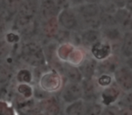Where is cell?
<instances>
[{"mask_svg": "<svg viewBox=\"0 0 132 115\" xmlns=\"http://www.w3.org/2000/svg\"><path fill=\"white\" fill-rule=\"evenodd\" d=\"M21 58L28 66L39 68L45 64V53L40 43L27 41L21 48Z\"/></svg>", "mask_w": 132, "mask_h": 115, "instance_id": "6da1fadb", "label": "cell"}, {"mask_svg": "<svg viewBox=\"0 0 132 115\" xmlns=\"http://www.w3.org/2000/svg\"><path fill=\"white\" fill-rule=\"evenodd\" d=\"M62 77L57 71H46L38 79V87L48 93H56L62 89Z\"/></svg>", "mask_w": 132, "mask_h": 115, "instance_id": "7a4b0ae2", "label": "cell"}, {"mask_svg": "<svg viewBox=\"0 0 132 115\" xmlns=\"http://www.w3.org/2000/svg\"><path fill=\"white\" fill-rule=\"evenodd\" d=\"M59 25L67 31H76L80 26V21L73 8H62L57 15Z\"/></svg>", "mask_w": 132, "mask_h": 115, "instance_id": "3957f363", "label": "cell"}, {"mask_svg": "<svg viewBox=\"0 0 132 115\" xmlns=\"http://www.w3.org/2000/svg\"><path fill=\"white\" fill-rule=\"evenodd\" d=\"M113 79L121 91L124 93L131 92L132 71L130 67L120 65L113 73Z\"/></svg>", "mask_w": 132, "mask_h": 115, "instance_id": "277c9868", "label": "cell"}, {"mask_svg": "<svg viewBox=\"0 0 132 115\" xmlns=\"http://www.w3.org/2000/svg\"><path fill=\"white\" fill-rule=\"evenodd\" d=\"M15 31L23 36H30L35 33L37 23L35 16H24L15 15Z\"/></svg>", "mask_w": 132, "mask_h": 115, "instance_id": "5b68a950", "label": "cell"}, {"mask_svg": "<svg viewBox=\"0 0 132 115\" xmlns=\"http://www.w3.org/2000/svg\"><path fill=\"white\" fill-rule=\"evenodd\" d=\"M82 98V90L80 83L67 82L62 87L61 99L65 103H70Z\"/></svg>", "mask_w": 132, "mask_h": 115, "instance_id": "8992f818", "label": "cell"}, {"mask_svg": "<svg viewBox=\"0 0 132 115\" xmlns=\"http://www.w3.org/2000/svg\"><path fill=\"white\" fill-rule=\"evenodd\" d=\"M120 65L121 63L119 57L110 54L106 59L97 62V75H102V74L111 75Z\"/></svg>", "mask_w": 132, "mask_h": 115, "instance_id": "52a82bcc", "label": "cell"}, {"mask_svg": "<svg viewBox=\"0 0 132 115\" xmlns=\"http://www.w3.org/2000/svg\"><path fill=\"white\" fill-rule=\"evenodd\" d=\"M73 10L77 14L79 19L98 16L101 13V7L99 6V3L92 2H84L77 6H74Z\"/></svg>", "mask_w": 132, "mask_h": 115, "instance_id": "ba28073f", "label": "cell"}, {"mask_svg": "<svg viewBox=\"0 0 132 115\" xmlns=\"http://www.w3.org/2000/svg\"><path fill=\"white\" fill-rule=\"evenodd\" d=\"M121 96V90L119 88L117 85H110L107 87L102 88L100 99H101V103L103 106H108L114 104L117 102L119 98Z\"/></svg>", "mask_w": 132, "mask_h": 115, "instance_id": "9c48e42d", "label": "cell"}, {"mask_svg": "<svg viewBox=\"0 0 132 115\" xmlns=\"http://www.w3.org/2000/svg\"><path fill=\"white\" fill-rule=\"evenodd\" d=\"M112 50V46L110 42L107 40H100L96 43L90 47V51H92V58L95 59L96 60H102V59H106L107 57H109L111 54Z\"/></svg>", "mask_w": 132, "mask_h": 115, "instance_id": "30bf717a", "label": "cell"}, {"mask_svg": "<svg viewBox=\"0 0 132 115\" xmlns=\"http://www.w3.org/2000/svg\"><path fill=\"white\" fill-rule=\"evenodd\" d=\"M101 39L107 40L110 44H117V42H121L123 37V32L119 26H110V27H101Z\"/></svg>", "mask_w": 132, "mask_h": 115, "instance_id": "8fae6325", "label": "cell"}, {"mask_svg": "<svg viewBox=\"0 0 132 115\" xmlns=\"http://www.w3.org/2000/svg\"><path fill=\"white\" fill-rule=\"evenodd\" d=\"M39 11L41 16L44 20L50 17L57 16L60 11V3L57 0H42Z\"/></svg>", "mask_w": 132, "mask_h": 115, "instance_id": "7c38bea8", "label": "cell"}, {"mask_svg": "<svg viewBox=\"0 0 132 115\" xmlns=\"http://www.w3.org/2000/svg\"><path fill=\"white\" fill-rule=\"evenodd\" d=\"M82 90V99L86 101H92V99L96 98L97 95L98 86L96 84V81L93 78H84L82 77L81 81L80 82Z\"/></svg>", "mask_w": 132, "mask_h": 115, "instance_id": "4fadbf2b", "label": "cell"}, {"mask_svg": "<svg viewBox=\"0 0 132 115\" xmlns=\"http://www.w3.org/2000/svg\"><path fill=\"white\" fill-rule=\"evenodd\" d=\"M62 73L67 82L80 83L82 79V75L80 71L79 67L72 65L68 62H63L61 66Z\"/></svg>", "mask_w": 132, "mask_h": 115, "instance_id": "5bb4252c", "label": "cell"}, {"mask_svg": "<svg viewBox=\"0 0 132 115\" xmlns=\"http://www.w3.org/2000/svg\"><path fill=\"white\" fill-rule=\"evenodd\" d=\"M39 108L40 111L46 115H59L61 112L60 103L56 99L52 96L41 100Z\"/></svg>", "mask_w": 132, "mask_h": 115, "instance_id": "9a60e30c", "label": "cell"}, {"mask_svg": "<svg viewBox=\"0 0 132 115\" xmlns=\"http://www.w3.org/2000/svg\"><path fill=\"white\" fill-rule=\"evenodd\" d=\"M97 62L93 58L84 59V60L80 64L79 68L82 77L84 78H94L97 76Z\"/></svg>", "mask_w": 132, "mask_h": 115, "instance_id": "2e32d148", "label": "cell"}, {"mask_svg": "<svg viewBox=\"0 0 132 115\" xmlns=\"http://www.w3.org/2000/svg\"><path fill=\"white\" fill-rule=\"evenodd\" d=\"M81 34V45L86 47H92L94 43L101 40V34L100 30L84 29L80 33Z\"/></svg>", "mask_w": 132, "mask_h": 115, "instance_id": "e0dca14e", "label": "cell"}, {"mask_svg": "<svg viewBox=\"0 0 132 115\" xmlns=\"http://www.w3.org/2000/svg\"><path fill=\"white\" fill-rule=\"evenodd\" d=\"M116 17V20L118 23V26L121 30L124 29L125 31L130 30V25H131V14L130 10L127 9L126 7L118 8L116 12L114 13Z\"/></svg>", "mask_w": 132, "mask_h": 115, "instance_id": "ac0fdd59", "label": "cell"}, {"mask_svg": "<svg viewBox=\"0 0 132 115\" xmlns=\"http://www.w3.org/2000/svg\"><path fill=\"white\" fill-rule=\"evenodd\" d=\"M88 102L82 98L67 103L65 108V115H85Z\"/></svg>", "mask_w": 132, "mask_h": 115, "instance_id": "d6986e66", "label": "cell"}, {"mask_svg": "<svg viewBox=\"0 0 132 115\" xmlns=\"http://www.w3.org/2000/svg\"><path fill=\"white\" fill-rule=\"evenodd\" d=\"M59 26L60 25H59V23L57 21V16H53L45 19L42 28L44 35L47 38H54V36L60 29Z\"/></svg>", "mask_w": 132, "mask_h": 115, "instance_id": "ffe728a7", "label": "cell"}, {"mask_svg": "<svg viewBox=\"0 0 132 115\" xmlns=\"http://www.w3.org/2000/svg\"><path fill=\"white\" fill-rule=\"evenodd\" d=\"M120 52L124 58L130 59L132 57V33L130 30L125 31L123 33L120 44Z\"/></svg>", "mask_w": 132, "mask_h": 115, "instance_id": "44dd1931", "label": "cell"}, {"mask_svg": "<svg viewBox=\"0 0 132 115\" xmlns=\"http://www.w3.org/2000/svg\"><path fill=\"white\" fill-rule=\"evenodd\" d=\"M13 76L12 68L8 64L0 63V87H4L8 84Z\"/></svg>", "mask_w": 132, "mask_h": 115, "instance_id": "7402d4cb", "label": "cell"}, {"mask_svg": "<svg viewBox=\"0 0 132 115\" xmlns=\"http://www.w3.org/2000/svg\"><path fill=\"white\" fill-rule=\"evenodd\" d=\"M24 1V0H1L0 4L10 15L15 16L22 6Z\"/></svg>", "mask_w": 132, "mask_h": 115, "instance_id": "603a6c76", "label": "cell"}, {"mask_svg": "<svg viewBox=\"0 0 132 115\" xmlns=\"http://www.w3.org/2000/svg\"><path fill=\"white\" fill-rule=\"evenodd\" d=\"M99 16L101 23V27H110V26L118 25L115 15L113 13H107V12L101 11Z\"/></svg>", "mask_w": 132, "mask_h": 115, "instance_id": "cb8c5ba5", "label": "cell"}, {"mask_svg": "<svg viewBox=\"0 0 132 115\" xmlns=\"http://www.w3.org/2000/svg\"><path fill=\"white\" fill-rule=\"evenodd\" d=\"M15 79L19 84H30L33 81V74L27 68H22L16 73Z\"/></svg>", "mask_w": 132, "mask_h": 115, "instance_id": "d4e9b609", "label": "cell"}, {"mask_svg": "<svg viewBox=\"0 0 132 115\" xmlns=\"http://www.w3.org/2000/svg\"><path fill=\"white\" fill-rule=\"evenodd\" d=\"M104 106L99 102H89L87 104L85 115H101Z\"/></svg>", "mask_w": 132, "mask_h": 115, "instance_id": "484cf974", "label": "cell"}, {"mask_svg": "<svg viewBox=\"0 0 132 115\" xmlns=\"http://www.w3.org/2000/svg\"><path fill=\"white\" fill-rule=\"evenodd\" d=\"M16 93L22 95L24 98L28 99L33 96V88L29 86V84H19L16 86Z\"/></svg>", "mask_w": 132, "mask_h": 115, "instance_id": "4316f807", "label": "cell"}, {"mask_svg": "<svg viewBox=\"0 0 132 115\" xmlns=\"http://www.w3.org/2000/svg\"><path fill=\"white\" fill-rule=\"evenodd\" d=\"M113 83V77L109 74H102V75H99L97 80H96V84H97L98 87L104 88L107 86H110Z\"/></svg>", "mask_w": 132, "mask_h": 115, "instance_id": "83f0119b", "label": "cell"}, {"mask_svg": "<svg viewBox=\"0 0 132 115\" xmlns=\"http://www.w3.org/2000/svg\"><path fill=\"white\" fill-rule=\"evenodd\" d=\"M11 51V44L0 38V60L6 59Z\"/></svg>", "mask_w": 132, "mask_h": 115, "instance_id": "f1b7e54d", "label": "cell"}, {"mask_svg": "<svg viewBox=\"0 0 132 115\" xmlns=\"http://www.w3.org/2000/svg\"><path fill=\"white\" fill-rule=\"evenodd\" d=\"M118 102V106L119 107H132V99H131V92H127L125 95H121L119 98Z\"/></svg>", "mask_w": 132, "mask_h": 115, "instance_id": "f546056e", "label": "cell"}, {"mask_svg": "<svg viewBox=\"0 0 132 115\" xmlns=\"http://www.w3.org/2000/svg\"><path fill=\"white\" fill-rule=\"evenodd\" d=\"M101 115H119V106L115 105V104L105 106V107H103L102 112Z\"/></svg>", "mask_w": 132, "mask_h": 115, "instance_id": "4dcf8cb0", "label": "cell"}, {"mask_svg": "<svg viewBox=\"0 0 132 115\" xmlns=\"http://www.w3.org/2000/svg\"><path fill=\"white\" fill-rule=\"evenodd\" d=\"M18 39H19V36L16 34V33H8V34L6 35V40L8 42V43L12 44V43H15V42H16L17 40H18Z\"/></svg>", "mask_w": 132, "mask_h": 115, "instance_id": "1f68e13d", "label": "cell"}, {"mask_svg": "<svg viewBox=\"0 0 132 115\" xmlns=\"http://www.w3.org/2000/svg\"><path fill=\"white\" fill-rule=\"evenodd\" d=\"M119 115H132L131 108L128 107H119Z\"/></svg>", "mask_w": 132, "mask_h": 115, "instance_id": "d6a6232c", "label": "cell"}, {"mask_svg": "<svg viewBox=\"0 0 132 115\" xmlns=\"http://www.w3.org/2000/svg\"><path fill=\"white\" fill-rule=\"evenodd\" d=\"M111 1L118 6V7L120 8V7H125V6H126L127 3H128L129 0H111Z\"/></svg>", "mask_w": 132, "mask_h": 115, "instance_id": "836d02e7", "label": "cell"}, {"mask_svg": "<svg viewBox=\"0 0 132 115\" xmlns=\"http://www.w3.org/2000/svg\"><path fill=\"white\" fill-rule=\"evenodd\" d=\"M5 30H6V22L0 17V36L3 34Z\"/></svg>", "mask_w": 132, "mask_h": 115, "instance_id": "e575fe53", "label": "cell"}, {"mask_svg": "<svg viewBox=\"0 0 132 115\" xmlns=\"http://www.w3.org/2000/svg\"><path fill=\"white\" fill-rule=\"evenodd\" d=\"M69 1H71V3H72L73 6H77V5H80V4H81V3H84L86 0H69Z\"/></svg>", "mask_w": 132, "mask_h": 115, "instance_id": "d590c367", "label": "cell"}, {"mask_svg": "<svg viewBox=\"0 0 132 115\" xmlns=\"http://www.w3.org/2000/svg\"><path fill=\"white\" fill-rule=\"evenodd\" d=\"M100 0H86L85 2H92V3H98Z\"/></svg>", "mask_w": 132, "mask_h": 115, "instance_id": "8d00e7d4", "label": "cell"}]
</instances>
